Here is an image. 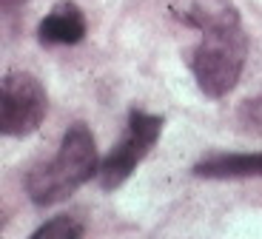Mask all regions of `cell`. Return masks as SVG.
<instances>
[{"label": "cell", "instance_id": "obj_4", "mask_svg": "<svg viewBox=\"0 0 262 239\" xmlns=\"http://www.w3.org/2000/svg\"><path fill=\"white\" fill-rule=\"evenodd\" d=\"M49 111V94L34 74L9 71L0 85V131L6 137H29Z\"/></svg>", "mask_w": 262, "mask_h": 239}, {"label": "cell", "instance_id": "obj_10", "mask_svg": "<svg viewBox=\"0 0 262 239\" xmlns=\"http://www.w3.org/2000/svg\"><path fill=\"white\" fill-rule=\"evenodd\" d=\"M23 3H26V0H0V12H3V17H6V20H12L14 14L23 9Z\"/></svg>", "mask_w": 262, "mask_h": 239}, {"label": "cell", "instance_id": "obj_2", "mask_svg": "<svg viewBox=\"0 0 262 239\" xmlns=\"http://www.w3.org/2000/svg\"><path fill=\"white\" fill-rule=\"evenodd\" d=\"M245 60H248L245 29L231 26V29L203 32V40L194 46L188 66L196 80V89L203 91L205 97L220 100L228 91H234V85L239 83Z\"/></svg>", "mask_w": 262, "mask_h": 239}, {"label": "cell", "instance_id": "obj_3", "mask_svg": "<svg viewBox=\"0 0 262 239\" xmlns=\"http://www.w3.org/2000/svg\"><path fill=\"white\" fill-rule=\"evenodd\" d=\"M165 120L160 114H148L143 108H128V120H125V131L117 140L108 157L100 162L97 180L103 191H117L120 185L128 182V177L137 171V165L148 157L154 148V142L163 134Z\"/></svg>", "mask_w": 262, "mask_h": 239}, {"label": "cell", "instance_id": "obj_5", "mask_svg": "<svg viewBox=\"0 0 262 239\" xmlns=\"http://www.w3.org/2000/svg\"><path fill=\"white\" fill-rule=\"evenodd\" d=\"M168 9L177 20H183L185 26L196 29V32L243 26V17H239L234 0H171Z\"/></svg>", "mask_w": 262, "mask_h": 239}, {"label": "cell", "instance_id": "obj_7", "mask_svg": "<svg viewBox=\"0 0 262 239\" xmlns=\"http://www.w3.org/2000/svg\"><path fill=\"white\" fill-rule=\"evenodd\" d=\"M191 174L203 177V180H248V177H262V151L259 154H239V151L205 154L203 160L194 162Z\"/></svg>", "mask_w": 262, "mask_h": 239}, {"label": "cell", "instance_id": "obj_1", "mask_svg": "<svg viewBox=\"0 0 262 239\" xmlns=\"http://www.w3.org/2000/svg\"><path fill=\"white\" fill-rule=\"evenodd\" d=\"M100 171L97 142L85 123H72L60 140L57 154L26 174V194L37 208H49L69 200L80 185Z\"/></svg>", "mask_w": 262, "mask_h": 239}, {"label": "cell", "instance_id": "obj_8", "mask_svg": "<svg viewBox=\"0 0 262 239\" xmlns=\"http://www.w3.org/2000/svg\"><path fill=\"white\" fill-rule=\"evenodd\" d=\"M85 233V225L77 216H69V213H57L49 222L37 225L32 231V239H80Z\"/></svg>", "mask_w": 262, "mask_h": 239}, {"label": "cell", "instance_id": "obj_6", "mask_svg": "<svg viewBox=\"0 0 262 239\" xmlns=\"http://www.w3.org/2000/svg\"><path fill=\"white\" fill-rule=\"evenodd\" d=\"M85 32H89V23H85L83 9L74 0H60L40 20L37 40L43 46H74L85 37Z\"/></svg>", "mask_w": 262, "mask_h": 239}, {"label": "cell", "instance_id": "obj_9", "mask_svg": "<svg viewBox=\"0 0 262 239\" xmlns=\"http://www.w3.org/2000/svg\"><path fill=\"white\" fill-rule=\"evenodd\" d=\"M239 123L245 125V128H256L262 131V94H256V97L245 100L243 105H239Z\"/></svg>", "mask_w": 262, "mask_h": 239}]
</instances>
